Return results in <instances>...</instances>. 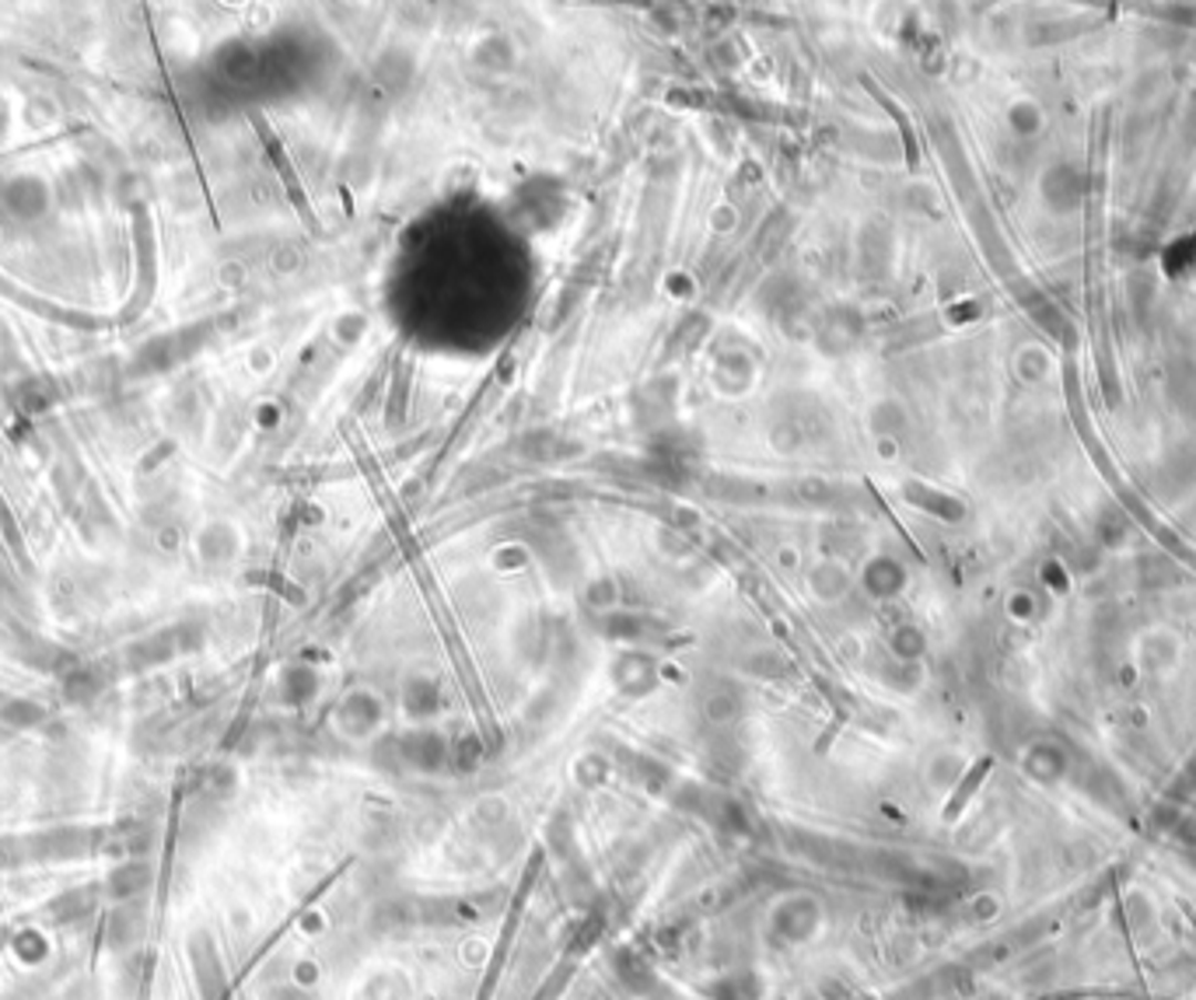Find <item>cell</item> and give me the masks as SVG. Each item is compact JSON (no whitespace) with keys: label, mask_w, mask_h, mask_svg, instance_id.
I'll list each match as a JSON object with an SVG mask.
<instances>
[{"label":"cell","mask_w":1196,"mask_h":1000,"mask_svg":"<svg viewBox=\"0 0 1196 1000\" xmlns=\"http://www.w3.org/2000/svg\"><path fill=\"white\" fill-rule=\"evenodd\" d=\"M256 126H259V137H262V144L270 147V154H274V165H277V172H280V179H283L287 193H291V199H295V207H298L301 220H305V225L312 228V231H319V220H316L312 207H308V199H305V193H301V183H298V175H295V168H291V165H287V154H283V147H280V141L274 137V130L266 126V123H262L259 116H256Z\"/></svg>","instance_id":"1"},{"label":"cell","mask_w":1196,"mask_h":1000,"mask_svg":"<svg viewBox=\"0 0 1196 1000\" xmlns=\"http://www.w3.org/2000/svg\"><path fill=\"white\" fill-rule=\"evenodd\" d=\"M864 84H868V92H872V95H875V99H878V102H881L885 109H889V116H893V120L899 123V133H903V141H906V147H910V165H917V144H914V130H910V120L903 116V109H899V105H896V102H893L889 95H885V92H881V87H878L875 81H868V78H864Z\"/></svg>","instance_id":"2"}]
</instances>
